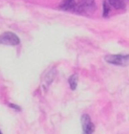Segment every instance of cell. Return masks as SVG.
<instances>
[{
  "instance_id": "cell-7",
  "label": "cell",
  "mask_w": 129,
  "mask_h": 134,
  "mask_svg": "<svg viewBox=\"0 0 129 134\" xmlns=\"http://www.w3.org/2000/svg\"><path fill=\"white\" fill-rule=\"evenodd\" d=\"M69 84H70V87L72 90H75L78 86V76L77 75H72L69 78Z\"/></svg>"
},
{
  "instance_id": "cell-3",
  "label": "cell",
  "mask_w": 129,
  "mask_h": 134,
  "mask_svg": "<svg viewBox=\"0 0 129 134\" xmlns=\"http://www.w3.org/2000/svg\"><path fill=\"white\" fill-rule=\"evenodd\" d=\"M20 40L18 36L13 32H4L0 35V43L9 44V46H17L19 44Z\"/></svg>"
},
{
  "instance_id": "cell-6",
  "label": "cell",
  "mask_w": 129,
  "mask_h": 134,
  "mask_svg": "<svg viewBox=\"0 0 129 134\" xmlns=\"http://www.w3.org/2000/svg\"><path fill=\"white\" fill-rule=\"evenodd\" d=\"M109 3V5L113 6L116 9H121L124 8L125 6V3H124V0H106Z\"/></svg>"
},
{
  "instance_id": "cell-8",
  "label": "cell",
  "mask_w": 129,
  "mask_h": 134,
  "mask_svg": "<svg viewBox=\"0 0 129 134\" xmlns=\"http://www.w3.org/2000/svg\"><path fill=\"white\" fill-rule=\"evenodd\" d=\"M110 11V7H109V3L107 1H104L103 3V15L104 16H107Z\"/></svg>"
},
{
  "instance_id": "cell-9",
  "label": "cell",
  "mask_w": 129,
  "mask_h": 134,
  "mask_svg": "<svg viewBox=\"0 0 129 134\" xmlns=\"http://www.w3.org/2000/svg\"><path fill=\"white\" fill-rule=\"evenodd\" d=\"M9 107H10V108H13V109H15L16 111H20V110H21L20 107L16 106V105H14V104H9Z\"/></svg>"
},
{
  "instance_id": "cell-10",
  "label": "cell",
  "mask_w": 129,
  "mask_h": 134,
  "mask_svg": "<svg viewBox=\"0 0 129 134\" xmlns=\"http://www.w3.org/2000/svg\"><path fill=\"white\" fill-rule=\"evenodd\" d=\"M0 134H1V131H0Z\"/></svg>"
},
{
  "instance_id": "cell-2",
  "label": "cell",
  "mask_w": 129,
  "mask_h": 134,
  "mask_svg": "<svg viewBox=\"0 0 129 134\" xmlns=\"http://www.w3.org/2000/svg\"><path fill=\"white\" fill-rule=\"evenodd\" d=\"M105 60L116 66H126L129 63V54H109L105 57Z\"/></svg>"
},
{
  "instance_id": "cell-4",
  "label": "cell",
  "mask_w": 129,
  "mask_h": 134,
  "mask_svg": "<svg viewBox=\"0 0 129 134\" xmlns=\"http://www.w3.org/2000/svg\"><path fill=\"white\" fill-rule=\"evenodd\" d=\"M82 126H83V131L84 133H92L94 131V124L92 123V121L90 119V116L87 114L83 115L82 116Z\"/></svg>"
},
{
  "instance_id": "cell-5",
  "label": "cell",
  "mask_w": 129,
  "mask_h": 134,
  "mask_svg": "<svg viewBox=\"0 0 129 134\" xmlns=\"http://www.w3.org/2000/svg\"><path fill=\"white\" fill-rule=\"evenodd\" d=\"M75 5V0H63V2L60 4V8L63 10H72V9H74Z\"/></svg>"
},
{
  "instance_id": "cell-1",
  "label": "cell",
  "mask_w": 129,
  "mask_h": 134,
  "mask_svg": "<svg viewBox=\"0 0 129 134\" xmlns=\"http://www.w3.org/2000/svg\"><path fill=\"white\" fill-rule=\"evenodd\" d=\"M96 6L95 0H80L78 3H76L73 10H75L78 13H84L93 10Z\"/></svg>"
}]
</instances>
